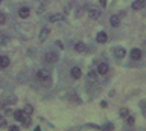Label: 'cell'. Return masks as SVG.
Returning a JSON list of instances; mask_svg holds the SVG:
<instances>
[{"mask_svg": "<svg viewBox=\"0 0 146 131\" xmlns=\"http://www.w3.org/2000/svg\"><path fill=\"white\" fill-rule=\"evenodd\" d=\"M134 122H135L134 116H129V114L126 116V124H128V125H134Z\"/></svg>", "mask_w": 146, "mask_h": 131, "instance_id": "obj_20", "label": "cell"}, {"mask_svg": "<svg viewBox=\"0 0 146 131\" xmlns=\"http://www.w3.org/2000/svg\"><path fill=\"white\" fill-rule=\"evenodd\" d=\"M49 34H50L49 28H43V29H41V32H40V41H41V43L46 41V38H47Z\"/></svg>", "mask_w": 146, "mask_h": 131, "instance_id": "obj_11", "label": "cell"}, {"mask_svg": "<svg viewBox=\"0 0 146 131\" xmlns=\"http://www.w3.org/2000/svg\"><path fill=\"white\" fill-rule=\"evenodd\" d=\"M56 60H58V55L55 52H46V55H44V61L46 63L52 64V63H56Z\"/></svg>", "mask_w": 146, "mask_h": 131, "instance_id": "obj_2", "label": "cell"}, {"mask_svg": "<svg viewBox=\"0 0 146 131\" xmlns=\"http://www.w3.org/2000/svg\"><path fill=\"white\" fill-rule=\"evenodd\" d=\"M75 49H76L78 52H85V49H87V47H85V44L82 43V41H79V43H76Z\"/></svg>", "mask_w": 146, "mask_h": 131, "instance_id": "obj_17", "label": "cell"}, {"mask_svg": "<svg viewBox=\"0 0 146 131\" xmlns=\"http://www.w3.org/2000/svg\"><path fill=\"white\" fill-rule=\"evenodd\" d=\"M9 130H11V131H18V126H17V125H14V126H11Z\"/></svg>", "mask_w": 146, "mask_h": 131, "instance_id": "obj_26", "label": "cell"}, {"mask_svg": "<svg viewBox=\"0 0 146 131\" xmlns=\"http://www.w3.org/2000/svg\"><path fill=\"white\" fill-rule=\"evenodd\" d=\"M70 73H72V76H73L75 79H79V78H81V75H82V73H81V69H79V67H73Z\"/></svg>", "mask_w": 146, "mask_h": 131, "instance_id": "obj_14", "label": "cell"}, {"mask_svg": "<svg viewBox=\"0 0 146 131\" xmlns=\"http://www.w3.org/2000/svg\"><path fill=\"white\" fill-rule=\"evenodd\" d=\"M9 66V58L6 55H2L0 57V69H6Z\"/></svg>", "mask_w": 146, "mask_h": 131, "instance_id": "obj_8", "label": "cell"}, {"mask_svg": "<svg viewBox=\"0 0 146 131\" xmlns=\"http://www.w3.org/2000/svg\"><path fill=\"white\" fill-rule=\"evenodd\" d=\"M14 117H15V119L17 120H23V117H25V111H23V110H15V111H14Z\"/></svg>", "mask_w": 146, "mask_h": 131, "instance_id": "obj_16", "label": "cell"}, {"mask_svg": "<svg viewBox=\"0 0 146 131\" xmlns=\"http://www.w3.org/2000/svg\"><path fill=\"white\" fill-rule=\"evenodd\" d=\"M0 3H2V0H0Z\"/></svg>", "mask_w": 146, "mask_h": 131, "instance_id": "obj_28", "label": "cell"}, {"mask_svg": "<svg viewBox=\"0 0 146 131\" xmlns=\"http://www.w3.org/2000/svg\"><path fill=\"white\" fill-rule=\"evenodd\" d=\"M64 20V15L61 14H53L49 17V21H52V23H55V21H62Z\"/></svg>", "mask_w": 146, "mask_h": 131, "instance_id": "obj_15", "label": "cell"}, {"mask_svg": "<svg viewBox=\"0 0 146 131\" xmlns=\"http://www.w3.org/2000/svg\"><path fill=\"white\" fill-rule=\"evenodd\" d=\"M110 23H111V26H114V28H117V26L120 25V17H119V15H113L111 19H110Z\"/></svg>", "mask_w": 146, "mask_h": 131, "instance_id": "obj_13", "label": "cell"}, {"mask_svg": "<svg viewBox=\"0 0 146 131\" xmlns=\"http://www.w3.org/2000/svg\"><path fill=\"white\" fill-rule=\"evenodd\" d=\"M88 14H90V19H93V20H98L100 19V15H102V12H100V9H90L88 11Z\"/></svg>", "mask_w": 146, "mask_h": 131, "instance_id": "obj_4", "label": "cell"}, {"mask_svg": "<svg viewBox=\"0 0 146 131\" xmlns=\"http://www.w3.org/2000/svg\"><path fill=\"white\" fill-rule=\"evenodd\" d=\"M96 40H98V43H105L108 40V35L105 32H99L98 35H96Z\"/></svg>", "mask_w": 146, "mask_h": 131, "instance_id": "obj_12", "label": "cell"}, {"mask_svg": "<svg viewBox=\"0 0 146 131\" xmlns=\"http://www.w3.org/2000/svg\"><path fill=\"white\" fill-rule=\"evenodd\" d=\"M56 44H58V47H61V49H64V46H62V43H59V41H56Z\"/></svg>", "mask_w": 146, "mask_h": 131, "instance_id": "obj_27", "label": "cell"}, {"mask_svg": "<svg viewBox=\"0 0 146 131\" xmlns=\"http://www.w3.org/2000/svg\"><path fill=\"white\" fill-rule=\"evenodd\" d=\"M31 14V11H29V8H20V11H18V15H20V19H27Z\"/></svg>", "mask_w": 146, "mask_h": 131, "instance_id": "obj_7", "label": "cell"}, {"mask_svg": "<svg viewBox=\"0 0 146 131\" xmlns=\"http://www.w3.org/2000/svg\"><path fill=\"white\" fill-rule=\"evenodd\" d=\"M3 126H6V120L3 117H0V128H3Z\"/></svg>", "mask_w": 146, "mask_h": 131, "instance_id": "obj_24", "label": "cell"}, {"mask_svg": "<svg viewBox=\"0 0 146 131\" xmlns=\"http://www.w3.org/2000/svg\"><path fill=\"white\" fill-rule=\"evenodd\" d=\"M25 113L26 114H32V113H34V107L32 105H25Z\"/></svg>", "mask_w": 146, "mask_h": 131, "instance_id": "obj_19", "label": "cell"}, {"mask_svg": "<svg viewBox=\"0 0 146 131\" xmlns=\"http://www.w3.org/2000/svg\"><path fill=\"white\" fill-rule=\"evenodd\" d=\"M119 114H120L122 117H126L128 116V110H126V108H122V110L119 111Z\"/></svg>", "mask_w": 146, "mask_h": 131, "instance_id": "obj_22", "label": "cell"}, {"mask_svg": "<svg viewBox=\"0 0 146 131\" xmlns=\"http://www.w3.org/2000/svg\"><path fill=\"white\" fill-rule=\"evenodd\" d=\"M146 5V0H134L131 8L132 9H143V6Z\"/></svg>", "mask_w": 146, "mask_h": 131, "instance_id": "obj_3", "label": "cell"}, {"mask_svg": "<svg viewBox=\"0 0 146 131\" xmlns=\"http://www.w3.org/2000/svg\"><path fill=\"white\" fill-rule=\"evenodd\" d=\"M102 128H104V130H113L114 125H113V124H107V125H104Z\"/></svg>", "mask_w": 146, "mask_h": 131, "instance_id": "obj_23", "label": "cell"}, {"mask_svg": "<svg viewBox=\"0 0 146 131\" xmlns=\"http://www.w3.org/2000/svg\"><path fill=\"white\" fill-rule=\"evenodd\" d=\"M98 73H100V75H107L108 73V64L107 63H100V64L98 66Z\"/></svg>", "mask_w": 146, "mask_h": 131, "instance_id": "obj_5", "label": "cell"}, {"mask_svg": "<svg viewBox=\"0 0 146 131\" xmlns=\"http://www.w3.org/2000/svg\"><path fill=\"white\" fill-rule=\"evenodd\" d=\"M36 79L41 81V82H49V81H50V73H49V70L40 69L38 72H36Z\"/></svg>", "mask_w": 146, "mask_h": 131, "instance_id": "obj_1", "label": "cell"}, {"mask_svg": "<svg viewBox=\"0 0 146 131\" xmlns=\"http://www.w3.org/2000/svg\"><path fill=\"white\" fill-rule=\"evenodd\" d=\"M114 55H116V58H123L126 55V51L123 47H116L114 49Z\"/></svg>", "mask_w": 146, "mask_h": 131, "instance_id": "obj_10", "label": "cell"}, {"mask_svg": "<svg viewBox=\"0 0 146 131\" xmlns=\"http://www.w3.org/2000/svg\"><path fill=\"white\" fill-rule=\"evenodd\" d=\"M23 125L25 126H29V124H31V117H29V114H25V117H23Z\"/></svg>", "mask_w": 146, "mask_h": 131, "instance_id": "obj_18", "label": "cell"}, {"mask_svg": "<svg viewBox=\"0 0 146 131\" xmlns=\"http://www.w3.org/2000/svg\"><path fill=\"white\" fill-rule=\"evenodd\" d=\"M5 23H6V15L0 12V25H5Z\"/></svg>", "mask_w": 146, "mask_h": 131, "instance_id": "obj_21", "label": "cell"}, {"mask_svg": "<svg viewBox=\"0 0 146 131\" xmlns=\"http://www.w3.org/2000/svg\"><path fill=\"white\" fill-rule=\"evenodd\" d=\"M87 79H88V82H98V72L91 70L87 73Z\"/></svg>", "mask_w": 146, "mask_h": 131, "instance_id": "obj_6", "label": "cell"}, {"mask_svg": "<svg viewBox=\"0 0 146 131\" xmlns=\"http://www.w3.org/2000/svg\"><path fill=\"white\" fill-rule=\"evenodd\" d=\"M131 58H132V60H135V61H139L141 58V51H140V49H132V51H131Z\"/></svg>", "mask_w": 146, "mask_h": 131, "instance_id": "obj_9", "label": "cell"}, {"mask_svg": "<svg viewBox=\"0 0 146 131\" xmlns=\"http://www.w3.org/2000/svg\"><path fill=\"white\" fill-rule=\"evenodd\" d=\"M100 6H102V8L107 6V0H100Z\"/></svg>", "mask_w": 146, "mask_h": 131, "instance_id": "obj_25", "label": "cell"}]
</instances>
